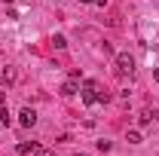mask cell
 Segmentation results:
<instances>
[{
	"label": "cell",
	"mask_w": 159,
	"mask_h": 156,
	"mask_svg": "<svg viewBox=\"0 0 159 156\" xmlns=\"http://www.w3.org/2000/svg\"><path fill=\"white\" fill-rule=\"evenodd\" d=\"M125 141H129V144H141L144 138H141V132H129V135H125Z\"/></svg>",
	"instance_id": "7"
},
{
	"label": "cell",
	"mask_w": 159,
	"mask_h": 156,
	"mask_svg": "<svg viewBox=\"0 0 159 156\" xmlns=\"http://www.w3.org/2000/svg\"><path fill=\"white\" fill-rule=\"evenodd\" d=\"M3 3H12V0H3Z\"/></svg>",
	"instance_id": "14"
},
{
	"label": "cell",
	"mask_w": 159,
	"mask_h": 156,
	"mask_svg": "<svg viewBox=\"0 0 159 156\" xmlns=\"http://www.w3.org/2000/svg\"><path fill=\"white\" fill-rule=\"evenodd\" d=\"M77 92H80V89H77V80H67V83L61 86V95H64V98H74Z\"/></svg>",
	"instance_id": "5"
},
{
	"label": "cell",
	"mask_w": 159,
	"mask_h": 156,
	"mask_svg": "<svg viewBox=\"0 0 159 156\" xmlns=\"http://www.w3.org/2000/svg\"><path fill=\"white\" fill-rule=\"evenodd\" d=\"M52 43H55V49H64V46H67V40L61 37V34H55V37H52Z\"/></svg>",
	"instance_id": "8"
},
{
	"label": "cell",
	"mask_w": 159,
	"mask_h": 156,
	"mask_svg": "<svg viewBox=\"0 0 159 156\" xmlns=\"http://www.w3.org/2000/svg\"><path fill=\"white\" fill-rule=\"evenodd\" d=\"M0 83H6V86H12V83H16V67H9V64H6V67L0 71Z\"/></svg>",
	"instance_id": "4"
},
{
	"label": "cell",
	"mask_w": 159,
	"mask_h": 156,
	"mask_svg": "<svg viewBox=\"0 0 159 156\" xmlns=\"http://www.w3.org/2000/svg\"><path fill=\"white\" fill-rule=\"evenodd\" d=\"M34 156H49V150H43V147H34Z\"/></svg>",
	"instance_id": "11"
},
{
	"label": "cell",
	"mask_w": 159,
	"mask_h": 156,
	"mask_svg": "<svg viewBox=\"0 0 159 156\" xmlns=\"http://www.w3.org/2000/svg\"><path fill=\"white\" fill-rule=\"evenodd\" d=\"M19 122H21V126H25V129H31V126L37 122V113H34L31 107H25V110H21V113H19Z\"/></svg>",
	"instance_id": "3"
},
{
	"label": "cell",
	"mask_w": 159,
	"mask_h": 156,
	"mask_svg": "<svg viewBox=\"0 0 159 156\" xmlns=\"http://www.w3.org/2000/svg\"><path fill=\"white\" fill-rule=\"evenodd\" d=\"M153 80H156V83H159V67H156V71H153Z\"/></svg>",
	"instance_id": "12"
},
{
	"label": "cell",
	"mask_w": 159,
	"mask_h": 156,
	"mask_svg": "<svg viewBox=\"0 0 159 156\" xmlns=\"http://www.w3.org/2000/svg\"><path fill=\"white\" fill-rule=\"evenodd\" d=\"M138 119H141V126H147V122H153V117H150V110H144V113H141Z\"/></svg>",
	"instance_id": "10"
},
{
	"label": "cell",
	"mask_w": 159,
	"mask_h": 156,
	"mask_svg": "<svg viewBox=\"0 0 159 156\" xmlns=\"http://www.w3.org/2000/svg\"><path fill=\"white\" fill-rule=\"evenodd\" d=\"M34 147H37L34 141H31V144H28V141H21V144H19V153H21V156H25V153H34Z\"/></svg>",
	"instance_id": "6"
},
{
	"label": "cell",
	"mask_w": 159,
	"mask_h": 156,
	"mask_svg": "<svg viewBox=\"0 0 159 156\" xmlns=\"http://www.w3.org/2000/svg\"><path fill=\"white\" fill-rule=\"evenodd\" d=\"M83 3H95V0H83Z\"/></svg>",
	"instance_id": "13"
},
{
	"label": "cell",
	"mask_w": 159,
	"mask_h": 156,
	"mask_svg": "<svg viewBox=\"0 0 159 156\" xmlns=\"http://www.w3.org/2000/svg\"><path fill=\"white\" fill-rule=\"evenodd\" d=\"M135 71V58L129 52H119L116 55V74H132Z\"/></svg>",
	"instance_id": "2"
},
{
	"label": "cell",
	"mask_w": 159,
	"mask_h": 156,
	"mask_svg": "<svg viewBox=\"0 0 159 156\" xmlns=\"http://www.w3.org/2000/svg\"><path fill=\"white\" fill-rule=\"evenodd\" d=\"M0 122H3V126H9V110H6V107H0Z\"/></svg>",
	"instance_id": "9"
},
{
	"label": "cell",
	"mask_w": 159,
	"mask_h": 156,
	"mask_svg": "<svg viewBox=\"0 0 159 156\" xmlns=\"http://www.w3.org/2000/svg\"><path fill=\"white\" fill-rule=\"evenodd\" d=\"M80 98H83L86 104H95V101H98V83L86 80V83H83V89H80Z\"/></svg>",
	"instance_id": "1"
},
{
	"label": "cell",
	"mask_w": 159,
	"mask_h": 156,
	"mask_svg": "<svg viewBox=\"0 0 159 156\" xmlns=\"http://www.w3.org/2000/svg\"><path fill=\"white\" fill-rule=\"evenodd\" d=\"M77 156H83V153H77Z\"/></svg>",
	"instance_id": "15"
}]
</instances>
